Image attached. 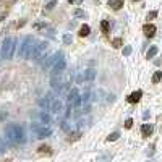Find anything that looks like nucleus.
Here are the masks:
<instances>
[{"mask_svg":"<svg viewBox=\"0 0 162 162\" xmlns=\"http://www.w3.org/2000/svg\"><path fill=\"white\" fill-rule=\"evenodd\" d=\"M24 136L26 135H24V130H23L21 125L10 123V125H7V128H5V138H7L13 146L24 143V139H26Z\"/></svg>","mask_w":162,"mask_h":162,"instance_id":"f257e3e1","label":"nucleus"},{"mask_svg":"<svg viewBox=\"0 0 162 162\" xmlns=\"http://www.w3.org/2000/svg\"><path fill=\"white\" fill-rule=\"evenodd\" d=\"M36 41L33 39V36H26V38L23 39L21 45H20V50H18V55L21 57V59H31V54H33V49Z\"/></svg>","mask_w":162,"mask_h":162,"instance_id":"f03ea898","label":"nucleus"},{"mask_svg":"<svg viewBox=\"0 0 162 162\" xmlns=\"http://www.w3.org/2000/svg\"><path fill=\"white\" fill-rule=\"evenodd\" d=\"M15 50H16V39L15 38H7L2 42V59H13Z\"/></svg>","mask_w":162,"mask_h":162,"instance_id":"7ed1b4c3","label":"nucleus"},{"mask_svg":"<svg viewBox=\"0 0 162 162\" xmlns=\"http://www.w3.org/2000/svg\"><path fill=\"white\" fill-rule=\"evenodd\" d=\"M31 131H34L36 138H49L52 135V128L34 122V123H31Z\"/></svg>","mask_w":162,"mask_h":162,"instance_id":"20e7f679","label":"nucleus"},{"mask_svg":"<svg viewBox=\"0 0 162 162\" xmlns=\"http://www.w3.org/2000/svg\"><path fill=\"white\" fill-rule=\"evenodd\" d=\"M31 118H33L36 123L45 125V127H49V123H50V120H52L50 115L45 110H33V112H31Z\"/></svg>","mask_w":162,"mask_h":162,"instance_id":"39448f33","label":"nucleus"},{"mask_svg":"<svg viewBox=\"0 0 162 162\" xmlns=\"http://www.w3.org/2000/svg\"><path fill=\"white\" fill-rule=\"evenodd\" d=\"M47 44L45 41H36V45L33 49V54H31V59L33 60H41L44 59V52L47 50Z\"/></svg>","mask_w":162,"mask_h":162,"instance_id":"423d86ee","label":"nucleus"},{"mask_svg":"<svg viewBox=\"0 0 162 162\" xmlns=\"http://www.w3.org/2000/svg\"><path fill=\"white\" fill-rule=\"evenodd\" d=\"M62 59H65V55H63V52L62 50H59V52H55L54 55H50V57H47V60L42 63V68L45 70V68H52L57 62L59 60H62Z\"/></svg>","mask_w":162,"mask_h":162,"instance_id":"0eeeda50","label":"nucleus"},{"mask_svg":"<svg viewBox=\"0 0 162 162\" xmlns=\"http://www.w3.org/2000/svg\"><path fill=\"white\" fill-rule=\"evenodd\" d=\"M55 101V97H54V92H47L45 94V97L42 99H39V107L42 109V110H50L52 109V102Z\"/></svg>","mask_w":162,"mask_h":162,"instance_id":"6e6552de","label":"nucleus"},{"mask_svg":"<svg viewBox=\"0 0 162 162\" xmlns=\"http://www.w3.org/2000/svg\"><path fill=\"white\" fill-rule=\"evenodd\" d=\"M96 76H97V71L94 70V68H86L85 71H83V76L78 78V83H81V81H86L88 85H91V83L96 80Z\"/></svg>","mask_w":162,"mask_h":162,"instance_id":"1a4fd4ad","label":"nucleus"},{"mask_svg":"<svg viewBox=\"0 0 162 162\" xmlns=\"http://www.w3.org/2000/svg\"><path fill=\"white\" fill-rule=\"evenodd\" d=\"M65 68H67V60L65 59L59 60L54 67H52V76H60L62 71H63Z\"/></svg>","mask_w":162,"mask_h":162,"instance_id":"9d476101","label":"nucleus"},{"mask_svg":"<svg viewBox=\"0 0 162 162\" xmlns=\"http://www.w3.org/2000/svg\"><path fill=\"white\" fill-rule=\"evenodd\" d=\"M156 31H157V28H156L154 24H151V23H146L143 26V33L148 36V38H153V36L156 34Z\"/></svg>","mask_w":162,"mask_h":162,"instance_id":"9b49d317","label":"nucleus"},{"mask_svg":"<svg viewBox=\"0 0 162 162\" xmlns=\"http://www.w3.org/2000/svg\"><path fill=\"white\" fill-rule=\"evenodd\" d=\"M143 97V91H135V92H131L130 96L127 97V101L130 102V104H136V102H139V99Z\"/></svg>","mask_w":162,"mask_h":162,"instance_id":"f8f14e48","label":"nucleus"},{"mask_svg":"<svg viewBox=\"0 0 162 162\" xmlns=\"http://www.w3.org/2000/svg\"><path fill=\"white\" fill-rule=\"evenodd\" d=\"M153 125L151 123H143V127H141V135H143V138H149L151 135H153Z\"/></svg>","mask_w":162,"mask_h":162,"instance_id":"ddd939ff","label":"nucleus"},{"mask_svg":"<svg viewBox=\"0 0 162 162\" xmlns=\"http://www.w3.org/2000/svg\"><path fill=\"white\" fill-rule=\"evenodd\" d=\"M62 107H63V106H62V101H60V99H55V101L52 102V109H50V110L54 112V113H60L62 112Z\"/></svg>","mask_w":162,"mask_h":162,"instance_id":"4468645a","label":"nucleus"},{"mask_svg":"<svg viewBox=\"0 0 162 162\" xmlns=\"http://www.w3.org/2000/svg\"><path fill=\"white\" fill-rule=\"evenodd\" d=\"M109 7H110L112 10H120L123 7V0H109Z\"/></svg>","mask_w":162,"mask_h":162,"instance_id":"2eb2a0df","label":"nucleus"},{"mask_svg":"<svg viewBox=\"0 0 162 162\" xmlns=\"http://www.w3.org/2000/svg\"><path fill=\"white\" fill-rule=\"evenodd\" d=\"M157 52H159V49H157L156 45H153L148 52H146V59H148V60H149V59H154V57L157 55Z\"/></svg>","mask_w":162,"mask_h":162,"instance_id":"dca6fc26","label":"nucleus"},{"mask_svg":"<svg viewBox=\"0 0 162 162\" xmlns=\"http://www.w3.org/2000/svg\"><path fill=\"white\" fill-rule=\"evenodd\" d=\"M89 33H91V28L88 24H83L80 28V33H78V34H80L81 38H86V36H89Z\"/></svg>","mask_w":162,"mask_h":162,"instance_id":"f3484780","label":"nucleus"},{"mask_svg":"<svg viewBox=\"0 0 162 162\" xmlns=\"http://www.w3.org/2000/svg\"><path fill=\"white\" fill-rule=\"evenodd\" d=\"M112 160V156L110 154H104V156H99L97 162H110Z\"/></svg>","mask_w":162,"mask_h":162,"instance_id":"a211bd4d","label":"nucleus"},{"mask_svg":"<svg viewBox=\"0 0 162 162\" xmlns=\"http://www.w3.org/2000/svg\"><path fill=\"white\" fill-rule=\"evenodd\" d=\"M112 45L115 47V49H118V47H122V45H123V39H122V38H115V39L112 41Z\"/></svg>","mask_w":162,"mask_h":162,"instance_id":"6ab92c4d","label":"nucleus"},{"mask_svg":"<svg viewBox=\"0 0 162 162\" xmlns=\"http://www.w3.org/2000/svg\"><path fill=\"white\" fill-rule=\"evenodd\" d=\"M109 28H110V23H109L107 20H104V21L101 23V29L104 31V33H109Z\"/></svg>","mask_w":162,"mask_h":162,"instance_id":"aec40b11","label":"nucleus"},{"mask_svg":"<svg viewBox=\"0 0 162 162\" xmlns=\"http://www.w3.org/2000/svg\"><path fill=\"white\" fill-rule=\"evenodd\" d=\"M160 80H162V71H156L154 76H153V83L156 85V83H159Z\"/></svg>","mask_w":162,"mask_h":162,"instance_id":"412c9836","label":"nucleus"},{"mask_svg":"<svg viewBox=\"0 0 162 162\" xmlns=\"http://www.w3.org/2000/svg\"><path fill=\"white\" fill-rule=\"evenodd\" d=\"M39 153L41 154H52V151H50V148H49V146H41V148H39Z\"/></svg>","mask_w":162,"mask_h":162,"instance_id":"4be33fe9","label":"nucleus"},{"mask_svg":"<svg viewBox=\"0 0 162 162\" xmlns=\"http://www.w3.org/2000/svg\"><path fill=\"white\" fill-rule=\"evenodd\" d=\"M118 138H120V133H118V131H115V133L109 135V136H107V141H109V143H110V141H117Z\"/></svg>","mask_w":162,"mask_h":162,"instance_id":"5701e85b","label":"nucleus"},{"mask_svg":"<svg viewBox=\"0 0 162 162\" xmlns=\"http://www.w3.org/2000/svg\"><path fill=\"white\" fill-rule=\"evenodd\" d=\"M63 42H65L67 45L73 42V39H71V34H70V33H65V34H63Z\"/></svg>","mask_w":162,"mask_h":162,"instance_id":"b1692460","label":"nucleus"},{"mask_svg":"<svg viewBox=\"0 0 162 162\" xmlns=\"http://www.w3.org/2000/svg\"><path fill=\"white\" fill-rule=\"evenodd\" d=\"M75 16H76V18H86V13L83 12L81 8H76V10H75Z\"/></svg>","mask_w":162,"mask_h":162,"instance_id":"393cba45","label":"nucleus"},{"mask_svg":"<svg viewBox=\"0 0 162 162\" xmlns=\"http://www.w3.org/2000/svg\"><path fill=\"white\" fill-rule=\"evenodd\" d=\"M55 5H57V2H55V0H50V2L45 5V10H47V12H50V10H54V7H55Z\"/></svg>","mask_w":162,"mask_h":162,"instance_id":"a878e982","label":"nucleus"},{"mask_svg":"<svg viewBox=\"0 0 162 162\" xmlns=\"http://www.w3.org/2000/svg\"><path fill=\"white\" fill-rule=\"evenodd\" d=\"M130 54H131V45H125V47H123V55L128 57Z\"/></svg>","mask_w":162,"mask_h":162,"instance_id":"bb28decb","label":"nucleus"},{"mask_svg":"<svg viewBox=\"0 0 162 162\" xmlns=\"http://www.w3.org/2000/svg\"><path fill=\"white\" fill-rule=\"evenodd\" d=\"M156 16H157V12L154 10V12H149V13H148V16H146V20L149 21V20H154Z\"/></svg>","mask_w":162,"mask_h":162,"instance_id":"cd10ccee","label":"nucleus"},{"mask_svg":"<svg viewBox=\"0 0 162 162\" xmlns=\"http://www.w3.org/2000/svg\"><path fill=\"white\" fill-rule=\"evenodd\" d=\"M131 127H133V120L127 118V122H125V128H131Z\"/></svg>","mask_w":162,"mask_h":162,"instance_id":"c85d7f7f","label":"nucleus"},{"mask_svg":"<svg viewBox=\"0 0 162 162\" xmlns=\"http://www.w3.org/2000/svg\"><path fill=\"white\" fill-rule=\"evenodd\" d=\"M62 128H63L65 131H70V125H68V122H62Z\"/></svg>","mask_w":162,"mask_h":162,"instance_id":"c756f323","label":"nucleus"},{"mask_svg":"<svg viewBox=\"0 0 162 162\" xmlns=\"http://www.w3.org/2000/svg\"><path fill=\"white\" fill-rule=\"evenodd\" d=\"M143 118L148 120V118H149V112H144V113H143Z\"/></svg>","mask_w":162,"mask_h":162,"instance_id":"7c9ffc66","label":"nucleus"},{"mask_svg":"<svg viewBox=\"0 0 162 162\" xmlns=\"http://www.w3.org/2000/svg\"><path fill=\"white\" fill-rule=\"evenodd\" d=\"M68 2H70V3H71V2H75V0H68Z\"/></svg>","mask_w":162,"mask_h":162,"instance_id":"2f4dec72","label":"nucleus"},{"mask_svg":"<svg viewBox=\"0 0 162 162\" xmlns=\"http://www.w3.org/2000/svg\"><path fill=\"white\" fill-rule=\"evenodd\" d=\"M78 2H83V0H78Z\"/></svg>","mask_w":162,"mask_h":162,"instance_id":"473e14b6","label":"nucleus"},{"mask_svg":"<svg viewBox=\"0 0 162 162\" xmlns=\"http://www.w3.org/2000/svg\"><path fill=\"white\" fill-rule=\"evenodd\" d=\"M133 2H138V0H133Z\"/></svg>","mask_w":162,"mask_h":162,"instance_id":"72a5a7b5","label":"nucleus"},{"mask_svg":"<svg viewBox=\"0 0 162 162\" xmlns=\"http://www.w3.org/2000/svg\"><path fill=\"white\" fill-rule=\"evenodd\" d=\"M0 151H2V148H0Z\"/></svg>","mask_w":162,"mask_h":162,"instance_id":"f704fd0d","label":"nucleus"},{"mask_svg":"<svg viewBox=\"0 0 162 162\" xmlns=\"http://www.w3.org/2000/svg\"><path fill=\"white\" fill-rule=\"evenodd\" d=\"M149 162H151V160H149Z\"/></svg>","mask_w":162,"mask_h":162,"instance_id":"c9c22d12","label":"nucleus"}]
</instances>
